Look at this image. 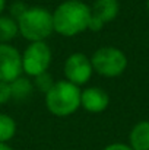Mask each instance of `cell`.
Here are the masks:
<instances>
[{"mask_svg":"<svg viewBox=\"0 0 149 150\" xmlns=\"http://www.w3.org/2000/svg\"><path fill=\"white\" fill-rule=\"evenodd\" d=\"M9 100H12L10 82H0V105H4Z\"/></svg>","mask_w":149,"mask_h":150,"instance_id":"obj_15","label":"cell"},{"mask_svg":"<svg viewBox=\"0 0 149 150\" xmlns=\"http://www.w3.org/2000/svg\"><path fill=\"white\" fill-rule=\"evenodd\" d=\"M102 150H133L129 144L126 143H111L108 146H105Z\"/></svg>","mask_w":149,"mask_h":150,"instance_id":"obj_16","label":"cell"},{"mask_svg":"<svg viewBox=\"0 0 149 150\" xmlns=\"http://www.w3.org/2000/svg\"><path fill=\"white\" fill-rule=\"evenodd\" d=\"M91 63L94 73L108 79L121 76L129 66L127 55L120 48L113 45L99 47L98 50H95L91 55Z\"/></svg>","mask_w":149,"mask_h":150,"instance_id":"obj_4","label":"cell"},{"mask_svg":"<svg viewBox=\"0 0 149 150\" xmlns=\"http://www.w3.org/2000/svg\"><path fill=\"white\" fill-rule=\"evenodd\" d=\"M63 71H64V79L69 80L70 83H73L79 88L86 85L94 74L91 57H88L83 52L70 54L64 61Z\"/></svg>","mask_w":149,"mask_h":150,"instance_id":"obj_6","label":"cell"},{"mask_svg":"<svg viewBox=\"0 0 149 150\" xmlns=\"http://www.w3.org/2000/svg\"><path fill=\"white\" fill-rule=\"evenodd\" d=\"M120 12L118 0H95L91 6L89 31H99L105 23L113 22Z\"/></svg>","mask_w":149,"mask_h":150,"instance_id":"obj_8","label":"cell"},{"mask_svg":"<svg viewBox=\"0 0 149 150\" xmlns=\"http://www.w3.org/2000/svg\"><path fill=\"white\" fill-rule=\"evenodd\" d=\"M4 9H6V0H0V16L3 15Z\"/></svg>","mask_w":149,"mask_h":150,"instance_id":"obj_17","label":"cell"},{"mask_svg":"<svg viewBox=\"0 0 149 150\" xmlns=\"http://www.w3.org/2000/svg\"><path fill=\"white\" fill-rule=\"evenodd\" d=\"M53 61V52L46 41L29 42L22 52V70L28 77H37L47 73Z\"/></svg>","mask_w":149,"mask_h":150,"instance_id":"obj_5","label":"cell"},{"mask_svg":"<svg viewBox=\"0 0 149 150\" xmlns=\"http://www.w3.org/2000/svg\"><path fill=\"white\" fill-rule=\"evenodd\" d=\"M129 146L133 150H149V121H139L132 127Z\"/></svg>","mask_w":149,"mask_h":150,"instance_id":"obj_10","label":"cell"},{"mask_svg":"<svg viewBox=\"0 0 149 150\" xmlns=\"http://www.w3.org/2000/svg\"><path fill=\"white\" fill-rule=\"evenodd\" d=\"M34 82L28 76H19L15 80L10 82V91H12V99L15 100H26L34 93Z\"/></svg>","mask_w":149,"mask_h":150,"instance_id":"obj_11","label":"cell"},{"mask_svg":"<svg viewBox=\"0 0 149 150\" xmlns=\"http://www.w3.org/2000/svg\"><path fill=\"white\" fill-rule=\"evenodd\" d=\"M0 150H13L7 143H0Z\"/></svg>","mask_w":149,"mask_h":150,"instance_id":"obj_18","label":"cell"},{"mask_svg":"<svg viewBox=\"0 0 149 150\" xmlns=\"http://www.w3.org/2000/svg\"><path fill=\"white\" fill-rule=\"evenodd\" d=\"M82 89L69 80H57L44 95V102L50 114L64 118L75 114L81 108Z\"/></svg>","mask_w":149,"mask_h":150,"instance_id":"obj_3","label":"cell"},{"mask_svg":"<svg viewBox=\"0 0 149 150\" xmlns=\"http://www.w3.org/2000/svg\"><path fill=\"white\" fill-rule=\"evenodd\" d=\"M19 35L18 22L13 16H0V44H10Z\"/></svg>","mask_w":149,"mask_h":150,"instance_id":"obj_12","label":"cell"},{"mask_svg":"<svg viewBox=\"0 0 149 150\" xmlns=\"http://www.w3.org/2000/svg\"><path fill=\"white\" fill-rule=\"evenodd\" d=\"M16 130H18L16 121L9 114L0 112V143L10 142L15 137Z\"/></svg>","mask_w":149,"mask_h":150,"instance_id":"obj_13","label":"cell"},{"mask_svg":"<svg viewBox=\"0 0 149 150\" xmlns=\"http://www.w3.org/2000/svg\"><path fill=\"white\" fill-rule=\"evenodd\" d=\"M91 23V6L82 0H70L60 3L53 10L54 32L72 38L89 29Z\"/></svg>","mask_w":149,"mask_h":150,"instance_id":"obj_1","label":"cell"},{"mask_svg":"<svg viewBox=\"0 0 149 150\" xmlns=\"http://www.w3.org/2000/svg\"><path fill=\"white\" fill-rule=\"evenodd\" d=\"M19 35L28 42L47 41L54 32L53 12L41 6H28L16 18Z\"/></svg>","mask_w":149,"mask_h":150,"instance_id":"obj_2","label":"cell"},{"mask_svg":"<svg viewBox=\"0 0 149 150\" xmlns=\"http://www.w3.org/2000/svg\"><path fill=\"white\" fill-rule=\"evenodd\" d=\"M110 105V96L107 91L98 86H89L82 89L81 93V108H83L86 112L99 114L104 112Z\"/></svg>","mask_w":149,"mask_h":150,"instance_id":"obj_9","label":"cell"},{"mask_svg":"<svg viewBox=\"0 0 149 150\" xmlns=\"http://www.w3.org/2000/svg\"><path fill=\"white\" fill-rule=\"evenodd\" d=\"M54 82H56V80L51 77V74L47 71V73H43V74L34 77V88L38 89L40 92H43V93L46 95L50 89H51V86L54 85Z\"/></svg>","mask_w":149,"mask_h":150,"instance_id":"obj_14","label":"cell"},{"mask_svg":"<svg viewBox=\"0 0 149 150\" xmlns=\"http://www.w3.org/2000/svg\"><path fill=\"white\" fill-rule=\"evenodd\" d=\"M64 1H70V0H64Z\"/></svg>","mask_w":149,"mask_h":150,"instance_id":"obj_19","label":"cell"},{"mask_svg":"<svg viewBox=\"0 0 149 150\" xmlns=\"http://www.w3.org/2000/svg\"><path fill=\"white\" fill-rule=\"evenodd\" d=\"M22 74V52L12 44H0V82H12Z\"/></svg>","mask_w":149,"mask_h":150,"instance_id":"obj_7","label":"cell"}]
</instances>
